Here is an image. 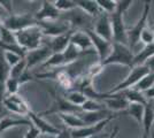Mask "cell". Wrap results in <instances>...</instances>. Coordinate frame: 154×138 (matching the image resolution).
<instances>
[{
  "instance_id": "6da1fadb",
  "label": "cell",
  "mask_w": 154,
  "mask_h": 138,
  "mask_svg": "<svg viewBox=\"0 0 154 138\" xmlns=\"http://www.w3.org/2000/svg\"><path fill=\"white\" fill-rule=\"evenodd\" d=\"M134 53L130 50V47L119 43H112V51L109 55L100 62L103 67L109 65H122L125 67L132 66V59H134Z\"/></svg>"
},
{
  "instance_id": "7a4b0ae2",
  "label": "cell",
  "mask_w": 154,
  "mask_h": 138,
  "mask_svg": "<svg viewBox=\"0 0 154 138\" xmlns=\"http://www.w3.org/2000/svg\"><path fill=\"white\" fill-rule=\"evenodd\" d=\"M14 35L16 38V44L21 48H23L26 52L38 48L42 43V37H43L42 30L38 26L14 32Z\"/></svg>"
},
{
  "instance_id": "3957f363",
  "label": "cell",
  "mask_w": 154,
  "mask_h": 138,
  "mask_svg": "<svg viewBox=\"0 0 154 138\" xmlns=\"http://www.w3.org/2000/svg\"><path fill=\"white\" fill-rule=\"evenodd\" d=\"M37 21L35 19V16L30 13L26 14H13V15H9L8 17H6L4 22H2V26L7 28L8 30H11L12 32H17L21 30H24L28 28H31V26H37Z\"/></svg>"
},
{
  "instance_id": "277c9868",
  "label": "cell",
  "mask_w": 154,
  "mask_h": 138,
  "mask_svg": "<svg viewBox=\"0 0 154 138\" xmlns=\"http://www.w3.org/2000/svg\"><path fill=\"white\" fill-rule=\"evenodd\" d=\"M144 11L141 13L140 17L138 22L136 23L132 28H130L127 30V35H128V46L130 50L132 51V48L135 47L138 43H139V36H140L141 31L147 26L148 16H149V11H151V1H145L144 2Z\"/></svg>"
},
{
  "instance_id": "5b68a950",
  "label": "cell",
  "mask_w": 154,
  "mask_h": 138,
  "mask_svg": "<svg viewBox=\"0 0 154 138\" xmlns=\"http://www.w3.org/2000/svg\"><path fill=\"white\" fill-rule=\"evenodd\" d=\"M149 70L147 69L146 66H136L132 67L130 72L128 74V76L123 79L122 82H120L116 86H114L110 91H108L107 93H117V92L124 91V90H128V89H131L140 81L145 75H147Z\"/></svg>"
},
{
  "instance_id": "8992f818",
  "label": "cell",
  "mask_w": 154,
  "mask_h": 138,
  "mask_svg": "<svg viewBox=\"0 0 154 138\" xmlns=\"http://www.w3.org/2000/svg\"><path fill=\"white\" fill-rule=\"evenodd\" d=\"M110 26H112V37L113 43H119L128 46V35H127V28L123 20V14L120 12H114L109 15Z\"/></svg>"
},
{
  "instance_id": "52a82bcc",
  "label": "cell",
  "mask_w": 154,
  "mask_h": 138,
  "mask_svg": "<svg viewBox=\"0 0 154 138\" xmlns=\"http://www.w3.org/2000/svg\"><path fill=\"white\" fill-rule=\"evenodd\" d=\"M37 26L40 28L42 33L45 36H50L52 38L58 37L61 35L69 32L71 30L68 22L62 20L61 17L54 21H46V22H38Z\"/></svg>"
},
{
  "instance_id": "ba28073f",
  "label": "cell",
  "mask_w": 154,
  "mask_h": 138,
  "mask_svg": "<svg viewBox=\"0 0 154 138\" xmlns=\"http://www.w3.org/2000/svg\"><path fill=\"white\" fill-rule=\"evenodd\" d=\"M84 31L90 37L92 47L94 48V52L97 53V55L99 58V62H103V60L108 57L110 51H112V43L105 40L101 37H99L97 33H94V31L92 29L86 28V29H84Z\"/></svg>"
},
{
  "instance_id": "9c48e42d",
  "label": "cell",
  "mask_w": 154,
  "mask_h": 138,
  "mask_svg": "<svg viewBox=\"0 0 154 138\" xmlns=\"http://www.w3.org/2000/svg\"><path fill=\"white\" fill-rule=\"evenodd\" d=\"M1 105H4V107L9 112L17 114V115H23V116H28V114L31 111L28 103L19 94L5 97Z\"/></svg>"
},
{
  "instance_id": "30bf717a",
  "label": "cell",
  "mask_w": 154,
  "mask_h": 138,
  "mask_svg": "<svg viewBox=\"0 0 154 138\" xmlns=\"http://www.w3.org/2000/svg\"><path fill=\"white\" fill-rule=\"evenodd\" d=\"M115 118H116V115L113 114V115H110L109 118H105V120L98 122L96 124L86 125V127H83V128H81V129L70 130V137L71 138H89V137H91V136L101 133V131L103 130V128Z\"/></svg>"
},
{
  "instance_id": "8fae6325",
  "label": "cell",
  "mask_w": 154,
  "mask_h": 138,
  "mask_svg": "<svg viewBox=\"0 0 154 138\" xmlns=\"http://www.w3.org/2000/svg\"><path fill=\"white\" fill-rule=\"evenodd\" d=\"M52 54L51 50L48 48L47 45L39 46L38 48L32 50V51H28L26 53V69L30 70L32 67L37 66L39 63H44L46 60L48 59V57Z\"/></svg>"
},
{
  "instance_id": "7c38bea8",
  "label": "cell",
  "mask_w": 154,
  "mask_h": 138,
  "mask_svg": "<svg viewBox=\"0 0 154 138\" xmlns=\"http://www.w3.org/2000/svg\"><path fill=\"white\" fill-rule=\"evenodd\" d=\"M28 118L31 121V123L37 129L39 130L40 135H48V136H57L60 133V129H58L57 127H54L53 124L48 123L46 120L42 118V115L39 114H36L32 111H30V113L28 114Z\"/></svg>"
},
{
  "instance_id": "4fadbf2b",
  "label": "cell",
  "mask_w": 154,
  "mask_h": 138,
  "mask_svg": "<svg viewBox=\"0 0 154 138\" xmlns=\"http://www.w3.org/2000/svg\"><path fill=\"white\" fill-rule=\"evenodd\" d=\"M106 98L103 100V104L105 108L109 111V112H115L119 113L121 111H125L128 108L129 103L128 100L122 97V94L119 93H106Z\"/></svg>"
},
{
  "instance_id": "5bb4252c",
  "label": "cell",
  "mask_w": 154,
  "mask_h": 138,
  "mask_svg": "<svg viewBox=\"0 0 154 138\" xmlns=\"http://www.w3.org/2000/svg\"><path fill=\"white\" fill-rule=\"evenodd\" d=\"M53 97H54V105L52 106V109L46 111L43 114H51V113H58V114H60V113H64V114H79V113H82L81 107L71 105L70 103H68L62 97H59L55 93H53Z\"/></svg>"
},
{
  "instance_id": "9a60e30c",
  "label": "cell",
  "mask_w": 154,
  "mask_h": 138,
  "mask_svg": "<svg viewBox=\"0 0 154 138\" xmlns=\"http://www.w3.org/2000/svg\"><path fill=\"white\" fill-rule=\"evenodd\" d=\"M33 16L37 22H46V21H54L60 19L61 13L54 7L53 1H43L42 8Z\"/></svg>"
},
{
  "instance_id": "2e32d148",
  "label": "cell",
  "mask_w": 154,
  "mask_h": 138,
  "mask_svg": "<svg viewBox=\"0 0 154 138\" xmlns=\"http://www.w3.org/2000/svg\"><path fill=\"white\" fill-rule=\"evenodd\" d=\"M94 33H97L99 37L103 38L107 41L113 43V37H112V26H110V20H109L108 14L101 13L98 16V20L94 26Z\"/></svg>"
},
{
  "instance_id": "e0dca14e",
  "label": "cell",
  "mask_w": 154,
  "mask_h": 138,
  "mask_svg": "<svg viewBox=\"0 0 154 138\" xmlns=\"http://www.w3.org/2000/svg\"><path fill=\"white\" fill-rule=\"evenodd\" d=\"M70 43L74 46H76L82 53L89 51L92 47V43H91L90 37L86 35V32L84 30L72 31L70 36Z\"/></svg>"
},
{
  "instance_id": "ac0fdd59",
  "label": "cell",
  "mask_w": 154,
  "mask_h": 138,
  "mask_svg": "<svg viewBox=\"0 0 154 138\" xmlns=\"http://www.w3.org/2000/svg\"><path fill=\"white\" fill-rule=\"evenodd\" d=\"M72 33V30H70L69 32L58 36V37H54L52 38V40L48 44V48L51 50L52 53H62L67 48V46L69 45L70 43V36Z\"/></svg>"
},
{
  "instance_id": "d6986e66",
  "label": "cell",
  "mask_w": 154,
  "mask_h": 138,
  "mask_svg": "<svg viewBox=\"0 0 154 138\" xmlns=\"http://www.w3.org/2000/svg\"><path fill=\"white\" fill-rule=\"evenodd\" d=\"M76 7L86 14L89 17H98L101 11L97 5L96 0H76Z\"/></svg>"
},
{
  "instance_id": "ffe728a7",
  "label": "cell",
  "mask_w": 154,
  "mask_h": 138,
  "mask_svg": "<svg viewBox=\"0 0 154 138\" xmlns=\"http://www.w3.org/2000/svg\"><path fill=\"white\" fill-rule=\"evenodd\" d=\"M110 115H113V114L109 112V111H107V109H103V111L93 112V113L82 112L78 114V116L83 120V122L86 125L96 124V123L100 122V121H103V120H105V118H109Z\"/></svg>"
},
{
  "instance_id": "44dd1931",
  "label": "cell",
  "mask_w": 154,
  "mask_h": 138,
  "mask_svg": "<svg viewBox=\"0 0 154 138\" xmlns=\"http://www.w3.org/2000/svg\"><path fill=\"white\" fill-rule=\"evenodd\" d=\"M9 69L11 67L7 65L4 58V52L0 50V105L2 104L4 100V93H5V85H6L7 79L9 78Z\"/></svg>"
},
{
  "instance_id": "7402d4cb",
  "label": "cell",
  "mask_w": 154,
  "mask_h": 138,
  "mask_svg": "<svg viewBox=\"0 0 154 138\" xmlns=\"http://www.w3.org/2000/svg\"><path fill=\"white\" fill-rule=\"evenodd\" d=\"M153 55H154V44L144 46L143 50H140L137 54L134 55L131 68L136 66H143V65H145L146 61L148 59H151Z\"/></svg>"
},
{
  "instance_id": "603a6c76",
  "label": "cell",
  "mask_w": 154,
  "mask_h": 138,
  "mask_svg": "<svg viewBox=\"0 0 154 138\" xmlns=\"http://www.w3.org/2000/svg\"><path fill=\"white\" fill-rule=\"evenodd\" d=\"M58 115L59 118H61V121L63 122V124L67 128L71 129V130L81 129L83 127H86V124L83 122V120L78 116V114H64V113H60Z\"/></svg>"
},
{
  "instance_id": "cb8c5ba5",
  "label": "cell",
  "mask_w": 154,
  "mask_h": 138,
  "mask_svg": "<svg viewBox=\"0 0 154 138\" xmlns=\"http://www.w3.org/2000/svg\"><path fill=\"white\" fill-rule=\"evenodd\" d=\"M31 124V121L29 118H13L8 116H2L0 120V132L2 133L11 128H15L19 125H29Z\"/></svg>"
},
{
  "instance_id": "d4e9b609",
  "label": "cell",
  "mask_w": 154,
  "mask_h": 138,
  "mask_svg": "<svg viewBox=\"0 0 154 138\" xmlns=\"http://www.w3.org/2000/svg\"><path fill=\"white\" fill-rule=\"evenodd\" d=\"M143 129H144V132L143 135L146 136V137L149 138V135H151V131H152V128L154 125V111L153 107L147 104L145 106V112H144V118H143Z\"/></svg>"
},
{
  "instance_id": "484cf974",
  "label": "cell",
  "mask_w": 154,
  "mask_h": 138,
  "mask_svg": "<svg viewBox=\"0 0 154 138\" xmlns=\"http://www.w3.org/2000/svg\"><path fill=\"white\" fill-rule=\"evenodd\" d=\"M119 93V92H117ZM122 97L128 100L129 104H140V105H147V99L144 97V93L139 91H136L134 89H128L124 91L120 92Z\"/></svg>"
},
{
  "instance_id": "4316f807",
  "label": "cell",
  "mask_w": 154,
  "mask_h": 138,
  "mask_svg": "<svg viewBox=\"0 0 154 138\" xmlns=\"http://www.w3.org/2000/svg\"><path fill=\"white\" fill-rule=\"evenodd\" d=\"M145 106L140 104H129L127 112L128 114L136 120V122L139 125L143 123V118H144V112H145Z\"/></svg>"
},
{
  "instance_id": "83f0119b",
  "label": "cell",
  "mask_w": 154,
  "mask_h": 138,
  "mask_svg": "<svg viewBox=\"0 0 154 138\" xmlns=\"http://www.w3.org/2000/svg\"><path fill=\"white\" fill-rule=\"evenodd\" d=\"M81 51L77 48L76 46H74L71 43H69V45L67 46V48L62 52V55H63L64 59V65H71L72 62H75L78 57L81 55Z\"/></svg>"
},
{
  "instance_id": "f1b7e54d",
  "label": "cell",
  "mask_w": 154,
  "mask_h": 138,
  "mask_svg": "<svg viewBox=\"0 0 154 138\" xmlns=\"http://www.w3.org/2000/svg\"><path fill=\"white\" fill-rule=\"evenodd\" d=\"M152 86H154V72H148L147 75H145V76H144L134 87H131V89L144 93L145 91H147L148 89H151Z\"/></svg>"
},
{
  "instance_id": "f546056e",
  "label": "cell",
  "mask_w": 154,
  "mask_h": 138,
  "mask_svg": "<svg viewBox=\"0 0 154 138\" xmlns=\"http://www.w3.org/2000/svg\"><path fill=\"white\" fill-rule=\"evenodd\" d=\"M64 99H66L68 103H70L71 105L81 107V106L85 103L86 97H85L81 91H69L64 94Z\"/></svg>"
},
{
  "instance_id": "4dcf8cb0",
  "label": "cell",
  "mask_w": 154,
  "mask_h": 138,
  "mask_svg": "<svg viewBox=\"0 0 154 138\" xmlns=\"http://www.w3.org/2000/svg\"><path fill=\"white\" fill-rule=\"evenodd\" d=\"M16 38L14 32L1 24L0 26V45H15Z\"/></svg>"
},
{
  "instance_id": "1f68e13d",
  "label": "cell",
  "mask_w": 154,
  "mask_h": 138,
  "mask_svg": "<svg viewBox=\"0 0 154 138\" xmlns=\"http://www.w3.org/2000/svg\"><path fill=\"white\" fill-rule=\"evenodd\" d=\"M81 109H82V112L85 113H93L103 111V109H106V108H105L103 103H100V101L92 100V99H86L85 103L81 106Z\"/></svg>"
},
{
  "instance_id": "d6a6232c",
  "label": "cell",
  "mask_w": 154,
  "mask_h": 138,
  "mask_svg": "<svg viewBox=\"0 0 154 138\" xmlns=\"http://www.w3.org/2000/svg\"><path fill=\"white\" fill-rule=\"evenodd\" d=\"M64 59L62 53H52L48 57V59L42 65L43 68H47V67H52V68H57V67L63 66Z\"/></svg>"
},
{
  "instance_id": "836d02e7",
  "label": "cell",
  "mask_w": 154,
  "mask_h": 138,
  "mask_svg": "<svg viewBox=\"0 0 154 138\" xmlns=\"http://www.w3.org/2000/svg\"><path fill=\"white\" fill-rule=\"evenodd\" d=\"M96 2L101 13L110 15L116 11V0H96Z\"/></svg>"
},
{
  "instance_id": "e575fe53",
  "label": "cell",
  "mask_w": 154,
  "mask_h": 138,
  "mask_svg": "<svg viewBox=\"0 0 154 138\" xmlns=\"http://www.w3.org/2000/svg\"><path fill=\"white\" fill-rule=\"evenodd\" d=\"M53 5L60 13L61 12L67 13V12H70L76 8L75 1H71V0H57V1H53Z\"/></svg>"
},
{
  "instance_id": "d590c367",
  "label": "cell",
  "mask_w": 154,
  "mask_h": 138,
  "mask_svg": "<svg viewBox=\"0 0 154 138\" xmlns=\"http://www.w3.org/2000/svg\"><path fill=\"white\" fill-rule=\"evenodd\" d=\"M26 69V59H22L20 62H17L15 66L11 67V69H9V77H11V78L17 79Z\"/></svg>"
},
{
  "instance_id": "8d00e7d4",
  "label": "cell",
  "mask_w": 154,
  "mask_h": 138,
  "mask_svg": "<svg viewBox=\"0 0 154 138\" xmlns=\"http://www.w3.org/2000/svg\"><path fill=\"white\" fill-rule=\"evenodd\" d=\"M154 40V32L151 30L149 26H146L143 31H141L140 36H139V43H143L144 45H151L153 44Z\"/></svg>"
},
{
  "instance_id": "74e56055",
  "label": "cell",
  "mask_w": 154,
  "mask_h": 138,
  "mask_svg": "<svg viewBox=\"0 0 154 138\" xmlns=\"http://www.w3.org/2000/svg\"><path fill=\"white\" fill-rule=\"evenodd\" d=\"M1 50V48H0ZM4 52V58H5V61L7 62V65L9 67L15 66L17 62H20L22 59H24L23 57L19 55L17 53L11 52V51H2Z\"/></svg>"
},
{
  "instance_id": "f35d334b",
  "label": "cell",
  "mask_w": 154,
  "mask_h": 138,
  "mask_svg": "<svg viewBox=\"0 0 154 138\" xmlns=\"http://www.w3.org/2000/svg\"><path fill=\"white\" fill-rule=\"evenodd\" d=\"M19 87H20L19 81L9 77V78L7 79L6 85H5V91H6L9 96H13V94H17Z\"/></svg>"
},
{
  "instance_id": "ab89813d",
  "label": "cell",
  "mask_w": 154,
  "mask_h": 138,
  "mask_svg": "<svg viewBox=\"0 0 154 138\" xmlns=\"http://www.w3.org/2000/svg\"><path fill=\"white\" fill-rule=\"evenodd\" d=\"M134 4V1L131 0H120V1H116V12H120L123 15L127 13L129 8L131 7V5Z\"/></svg>"
},
{
  "instance_id": "60d3db41",
  "label": "cell",
  "mask_w": 154,
  "mask_h": 138,
  "mask_svg": "<svg viewBox=\"0 0 154 138\" xmlns=\"http://www.w3.org/2000/svg\"><path fill=\"white\" fill-rule=\"evenodd\" d=\"M103 70V66L98 61L97 63H94V65H92V66L89 68V77L90 78H93V77H96V76H98L100 72Z\"/></svg>"
},
{
  "instance_id": "b9f144b4",
  "label": "cell",
  "mask_w": 154,
  "mask_h": 138,
  "mask_svg": "<svg viewBox=\"0 0 154 138\" xmlns=\"http://www.w3.org/2000/svg\"><path fill=\"white\" fill-rule=\"evenodd\" d=\"M0 7L5 13L13 15V1L11 0H0Z\"/></svg>"
},
{
  "instance_id": "7bdbcfd3",
  "label": "cell",
  "mask_w": 154,
  "mask_h": 138,
  "mask_svg": "<svg viewBox=\"0 0 154 138\" xmlns=\"http://www.w3.org/2000/svg\"><path fill=\"white\" fill-rule=\"evenodd\" d=\"M32 79L33 78H32V75L30 74V70L26 69L24 72H22V75L17 78V81H19L20 85H22V84H26V83L30 82V81H32Z\"/></svg>"
},
{
  "instance_id": "ee69618b",
  "label": "cell",
  "mask_w": 154,
  "mask_h": 138,
  "mask_svg": "<svg viewBox=\"0 0 154 138\" xmlns=\"http://www.w3.org/2000/svg\"><path fill=\"white\" fill-rule=\"evenodd\" d=\"M39 135H40L39 130L31 123V124H30V128H29V130L26 131V137L24 138H38Z\"/></svg>"
},
{
  "instance_id": "f6af8a7d",
  "label": "cell",
  "mask_w": 154,
  "mask_h": 138,
  "mask_svg": "<svg viewBox=\"0 0 154 138\" xmlns=\"http://www.w3.org/2000/svg\"><path fill=\"white\" fill-rule=\"evenodd\" d=\"M51 138H71L70 137V130H67V129L61 130L59 135H57V136H52Z\"/></svg>"
},
{
  "instance_id": "bcb514c9",
  "label": "cell",
  "mask_w": 154,
  "mask_h": 138,
  "mask_svg": "<svg viewBox=\"0 0 154 138\" xmlns=\"http://www.w3.org/2000/svg\"><path fill=\"white\" fill-rule=\"evenodd\" d=\"M144 66L147 67V69L149 70V72H154V55L151 59H148L147 61H146V63H145Z\"/></svg>"
},
{
  "instance_id": "7dc6e473",
  "label": "cell",
  "mask_w": 154,
  "mask_h": 138,
  "mask_svg": "<svg viewBox=\"0 0 154 138\" xmlns=\"http://www.w3.org/2000/svg\"><path fill=\"white\" fill-rule=\"evenodd\" d=\"M144 97L147 99V101L148 99H154V86H152L151 89H148L147 91L144 92Z\"/></svg>"
},
{
  "instance_id": "c3c4849f",
  "label": "cell",
  "mask_w": 154,
  "mask_h": 138,
  "mask_svg": "<svg viewBox=\"0 0 154 138\" xmlns=\"http://www.w3.org/2000/svg\"><path fill=\"white\" fill-rule=\"evenodd\" d=\"M117 133H119V128L116 127V128H114V129H113V131H112V133L109 135V137H108V138H115Z\"/></svg>"
},
{
  "instance_id": "681fc988",
  "label": "cell",
  "mask_w": 154,
  "mask_h": 138,
  "mask_svg": "<svg viewBox=\"0 0 154 138\" xmlns=\"http://www.w3.org/2000/svg\"><path fill=\"white\" fill-rule=\"evenodd\" d=\"M89 138H105L103 133H98V135H94V136H91Z\"/></svg>"
},
{
  "instance_id": "f907efd6",
  "label": "cell",
  "mask_w": 154,
  "mask_h": 138,
  "mask_svg": "<svg viewBox=\"0 0 154 138\" xmlns=\"http://www.w3.org/2000/svg\"><path fill=\"white\" fill-rule=\"evenodd\" d=\"M149 28H151V30L154 32V24H152V26H149Z\"/></svg>"
},
{
  "instance_id": "816d5d0a",
  "label": "cell",
  "mask_w": 154,
  "mask_h": 138,
  "mask_svg": "<svg viewBox=\"0 0 154 138\" xmlns=\"http://www.w3.org/2000/svg\"><path fill=\"white\" fill-rule=\"evenodd\" d=\"M151 138H154V131H153V130L151 131Z\"/></svg>"
},
{
  "instance_id": "f5cc1de1",
  "label": "cell",
  "mask_w": 154,
  "mask_h": 138,
  "mask_svg": "<svg viewBox=\"0 0 154 138\" xmlns=\"http://www.w3.org/2000/svg\"><path fill=\"white\" fill-rule=\"evenodd\" d=\"M140 138H148V137H146V136H144V135H143V136H141Z\"/></svg>"
},
{
  "instance_id": "db71d44e",
  "label": "cell",
  "mask_w": 154,
  "mask_h": 138,
  "mask_svg": "<svg viewBox=\"0 0 154 138\" xmlns=\"http://www.w3.org/2000/svg\"><path fill=\"white\" fill-rule=\"evenodd\" d=\"M1 118H2V115H1V114H0V120H1Z\"/></svg>"
},
{
  "instance_id": "11a10c76",
  "label": "cell",
  "mask_w": 154,
  "mask_h": 138,
  "mask_svg": "<svg viewBox=\"0 0 154 138\" xmlns=\"http://www.w3.org/2000/svg\"><path fill=\"white\" fill-rule=\"evenodd\" d=\"M1 24H2V23H1V21H0V26H1Z\"/></svg>"
},
{
  "instance_id": "9f6ffc18",
  "label": "cell",
  "mask_w": 154,
  "mask_h": 138,
  "mask_svg": "<svg viewBox=\"0 0 154 138\" xmlns=\"http://www.w3.org/2000/svg\"><path fill=\"white\" fill-rule=\"evenodd\" d=\"M0 136H1V132H0Z\"/></svg>"
},
{
  "instance_id": "6f0895ef",
  "label": "cell",
  "mask_w": 154,
  "mask_h": 138,
  "mask_svg": "<svg viewBox=\"0 0 154 138\" xmlns=\"http://www.w3.org/2000/svg\"><path fill=\"white\" fill-rule=\"evenodd\" d=\"M153 44H154V40H153Z\"/></svg>"
}]
</instances>
